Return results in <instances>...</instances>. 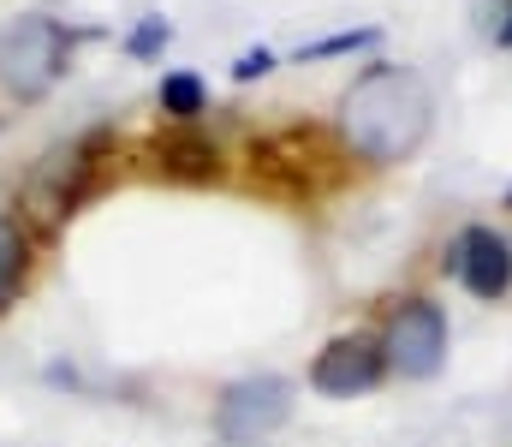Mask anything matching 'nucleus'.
Instances as JSON below:
<instances>
[{"label":"nucleus","instance_id":"1","mask_svg":"<svg viewBox=\"0 0 512 447\" xmlns=\"http://www.w3.org/2000/svg\"><path fill=\"white\" fill-rule=\"evenodd\" d=\"M429 84L411 66H370L340 96V138L370 167H399L429 138Z\"/></svg>","mask_w":512,"mask_h":447},{"label":"nucleus","instance_id":"2","mask_svg":"<svg viewBox=\"0 0 512 447\" xmlns=\"http://www.w3.org/2000/svg\"><path fill=\"white\" fill-rule=\"evenodd\" d=\"M66 60H72V36L54 24V18H12L6 30H0V84L18 96V102H36V96H48L54 84H60V72H66Z\"/></svg>","mask_w":512,"mask_h":447},{"label":"nucleus","instance_id":"3","mask_svg":"<svg viewBox=\"0 0 512 447\" xmlns=\"http://www.w3.org/2000/svg\"><path fill=\"white\" fill-rule=\"evenodd\" d=\"M382 358H387V370H399L405 382H429L447 364V310L429 304V298H405L387 316Z\"/></svg>","mask_w":512,"mask_h":447},{"label":"nucleus","instance_id":"4","mask_svg":"<svg viewBox=\"0 0 512 447\" xmlns=\"http://www.w3.org/2000/svg\"><path fill=\"white\" fill-rule=\"evenodd\" d=\"M90 173H96V138L48 149V155L30 167V179H24V209H30L42 227H60V221L84 203Z\"/></svg>","mask_w":512,"mask_h":447},{"label":"nucleus","instance_id":"5","mask_svg":"<svg viewBox=\"0 0 512 447\" xmlns=\"http://www.w3.org/2000/svg\"><path fill=\"white\" fill-rule=\"evenodd\" d=\"M286 418H292V382H280V376H245V382H233L221 394L215 436L233 447H256V442H268Z\"/></svg>","mask_w":512,"mask_h":447},{"label":"nucleus","instance_id":"6","mask_svg":"<svg viewBox=\"0 0 512 447\" xmlns=\"http://www.w3.org/2000/svg\"><path fill=\"white\" fill-rule=\"evenodd\" d=\"M382 376H387L382 346H376V340H364V334L328 340V346L316 352V364H310V388H316V394H328V400H358V394H370Z\"/></svg>","mask_w":512,"mask_h":447},{"label":"nucleus","instance_id":"7","mask_svg":"<svg viewBox=\"0 0 512 447\" xmlns=\"http://www.w3.org/2000/svg\"><path fill=\"white\" fill-rule=\"evenodd\" d=\"M447 269H453L477 298L495 304V298H507V287H512V245L495 227H465L459 245L447 251Z\"/></svg>","mask_w":512,"mask_h":447},{"label":"nucleus","instance_id":"8","mask_svg":"<svg viewBox=\"0 0 512 447\" xmlns=\"http://www.w3.org/2000/svg\"><path fill=\"white\" fill-rule=\"evenodd\" d=\"M155 161L173 179H221V149L209 138H197L191 126H173L167 138H155Z\"/></svg>","mask_w":512,"mask_h":447},{"label":"nucleus","instance_id":"9","mask_svg":"<svg viewBox=\"0 0 512 447\" xmlns=\"http://www.w3.org/2000/svg\"><path fill=\"white\" fill-rule=\"evenodd\" d=\"M24 269H30V233H24L18 215H0V316L18 304Z\"/></svg>","mask_w":512,"mask_h":447},{"label":"nucleus","instance_id":"10","mask_svg":"<svg viewBox=\"0 0 512 447\" xmlns=\"http://www.w3.org/2000/svg\"><path fill=\"white\" fill-rule=\"evenodd\" d=\"M155 102H161V114H167L173 126H191L197 114H209V84H203L197 72H167Z\"/></svg>","mask_w":512,"mask_h":447},{"label":"nucleus","instance_id":"11","mask_svg":"<svg viewBox=\"0 0 512 447\" xmlns=\"http://www.w3.org/2000/svg\"><path fill=\"white\" fill-rule=\"evenodd\" d=\"M376 36H382L376 24H364V30H340V36H322V42L298 48V60H328V54H352V48H370Z\"/></svg>","mask_w":512,"mask_h":447},{"label":"nucleus","instance_id":"12","mask_svg":"<svg viewBox=\"0 0 512 447\" xmlns=\"http://www.w3.org/2000/svg\"><path fill=\"white\" fill-rule=\"evenodd\" d=\"M167 36H173V30H167L161 18H143V24H137V30L126 36V54L149 60V54H161V48H167Z\"/></svg>","mask_w":512,"mask_h":447},{"label":"nucleus","instance_id":"13","mask_svg":"<svg viewBox=\"0 0 512 447\" xmlns=\"http://www.w3.org/2000/svg\"><path fill=\"white\" fill-rule=\"evenodd\" d=\"M262 72H274V54H268V48L239 54V66H233V78H239V84H251V78H262Z\"/></svg>","mask_w":512,"mask_h":447},{"label":"nucleus","instance_id":"14","mask_svg":"<svg viewBox=\"0 0 512 447\" xmlns=\"http://www.w3.org/2000/svg\"><path fill=\"white\" fill-rule=\"evenodd\" d=\"M507 203H512V191H507Z\"/></svg>","mask_w":512,"mask_h":447}]
</instances>
